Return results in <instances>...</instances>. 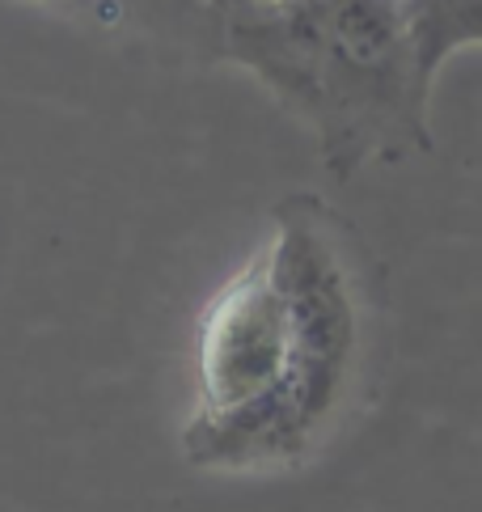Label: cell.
<instances>
[{
	"instance_id": "cell-1",
	"label": "cell",
	"mask_w": 482,
	"mask_h": 512,
	"mask_svg": "<svg viewBox=\"0 0 482 512\" xmlns=\"http://www.w3.org/2000/svg\"><path fill=\"white\" fill-rule=\"evenodd\" d=\"M356 352L360 305L335 237L313 212H280L275 242L203 318L187 457L220 470L296 462L335 424Z\"/></svg>"
},
{
	"instance_id": "cell-2",
	"label": "cell",
	"mask_w": 482,
	"mask_h": 512,
	"mask_svg": "<svg viewBox=\"0 0 482 512\" xmlns=\"http://www.w3.org/2000/svg\"><path fill=\"white\" fill-rule=\"evenodd\" d=\"M326 56L313 123L335 170L428 149V81L419 72L411 0H322Z\"/></svg>"
},
{
	"instance_id": "cell-3",
	"label": "cell",
	"mask_w": 482,
	"mask_h": 512,
	"mask_svg": "<svg viewBox=\"0 0 482 512\" xmlns=\"http://www.w3.org/2000/svg\"><path fill=\"white\" fill-rule=\"evenodd\" d=\"M411 26L419 72L432 85L444 56L466 43H482V0H411Z\"/></svg>"
}]
</instances>
